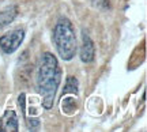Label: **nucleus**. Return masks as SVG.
<instances>
[{
  "label": "nucleus",
  "mask_w": 147,
  "mask_h": 132,
  "mask_svg": "<svg viewBox=\"0 0 147 132\" xmlns=\"http://www.w3.org/2000/svg\"><path fill=\"white\" fill-rule=\"evenodd\" d=\"M112 1L113 0H89V3L93 7H95L97 10H101V11H106L109 10L112 7Z\"/></svg>",
  "instance_id": "1a4fd4ad"
},
{
  "label": "nucleus",
  "mask_w": 147,
  "mask_h": 132,
  "mask_svg": "<svg viewBox=\"0 0 147 132\" xmlns=\"http://www.w3.org/2000/svg\"><path fill=\"white\" fill-rule=\"evenodd\" d=\"M80 60L83 63H91L95 57V46L93 40L86 32H82V44H80V52H79Z\"/></svg>",
  "instance_id": "20e7f679"
},
{
  "label": "nucleus",
  "mask_w": 147,
  "mask_h": 132,
  "mask_svg": "<svg viewBox=\"0 0 147 132\" xmlns=\"http://www.w3.org/2000/svg\"><path fill=\"white\" fill-rule=\"evenodd\" d=\"M19 123L18 116L14 110H5L3 117H0V132L3 131H18Z\"/></svg>",
  "instance_id": "39448f33"
},
{
  "label": "nucleus",
  "mask_w": 147,
  "mask_h": 132,
  "mask_svg": "<svg viewBox=\"0 0 147 132\" xmlns=\"http://www.w3.org/2000/svg\"><path fill=\"white\" fill-rule=\"evenodd\" d=\"M79 82L75 76H68L67 80H65V86H64V90H63V95L65 94H74L76 95L79 91Z\"/></svg>",
  "instance_id": "6e6552de"
},
{
  "label": "nucleus",
  "mask_w": 147,
  "mask_h": 132,
  "mask_svg": "<svg viewBox=\"0 0 147 132\" xmlns=\"http://www.w3.org/2000/svg\"><path fill=\"white\" fill-rule=\"evenodd\" d=\"M18 15V5L12 4L5 7L4 10L0 11V29L5 27L7 25H10Z\"/></svg>",
  "instance_id": "423d86ee"
},
{
  "label": "nucleus",
  "mask_w": 147,
  "mask_h": 132,
  "mask_svg": "<svg viewBox=\"0 0 147 132\" xmlns=\"http://www.w3.org/2000/svg\"><path fill=\"white\" fill-rule=\"evenodd\" d=\"M23 40H25V30L23 29L11 30L0 37V49L5 55H11L21 46Z\"/></svg>",
  "instance_id": "7ed1b4c3"
},
{
  "label": "nucleus",
  "mask_w": 147,
  "mask_h": 132,
  "mask_svg": "<svg viewBox=\"0 0 147 132\" xmlns=\"http://www.w3.org/2000/svg\"><path fill=\"white\" fill-rule=\"evenodd\" d=\"M61 82V69L57 59L51 52L42 55L38 71H37V90L41 95L42 106L49 110L52 109L55 97Z\"/></svg>",
  "instance_id": "f257e3e1"
},
{
  "label": "nucleus",
  "mask_w": 147,
  "mask_h": 132,
  "mask_svg": "<svg viewBox=\"0 0 147 132\" xmlns=\"http://www.w3.org/2000/svg\"><path fill=\"white\" fill-rule=\"evenodd\" d=\"M53 42L59 56L64 61L72 60L76 53V37L72 23L67 18L59 19L56 26L53 27Z\"/></svg>",
  "instance_id": "f03ea898"
},
{
  "label": "nucleus",
  "mask_w": 147,
  "mask_h": 132,
  "mask_svg": "<svg viewBox=\"0 0 147 132\" xmlns=\"http://www.w3.org/2000/svg\"><path fill=\"white\" fill-rule=\"evenodd\" d=\"M26 123L30 131H38L40 129V120H37V119H26Z\"/></svg>",
  "instance_id": "9d476101"
},
{
  "label": "nucleus",
  "mask_w": 147,
  "mask_h": 132,
  "mask_svg": "<svg viewBox=\"0 0 147 132\" xmlns=\"http://www.w3.org/2000/svg\"><path fill=\"white\" fill-rule=\"evenodd\" d=\"M78 110V101L75 100V97H68L63 95L61 100V112L64 114H74Z\"/></svg>",
  "instance_id": "0eeeda50"
}]
</instances>
